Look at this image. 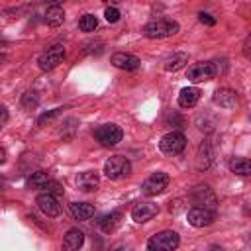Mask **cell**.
Instances as JSON below:
<instances>
[{
    "mask_svg": "<svg viewBox=\"0 0 251 251\" xmlns=\"http://www.w3.org/2000/svg\"><path fill=\"white\" fill-rule=\"evenodd\" d=\"M178 31V24L173 20H153L143 27V35L149 39H163L169 35H175Z\"/></svg>",
    "mask_w": 251,
    "mask_h": 251,
    "instance_id": "1",
    "label": "cell"
},
{
    "mask_svg": "<svg viewBox=\"0 0 251 251\" xmlns=\"http://www.w3.org/2000/svg\"><path fill=\"white\" fill-rule=\"evenodd\" d=\"M178 243H180L178 233L173 231V229H165V231L155 233V235L147 241V247H149L151 251H173V249L178 247Z\"/></svg>",
    "mask_w": 251,
    "mask_h": 251,
    "instance_id": "2",
    "label": "cell"
},
{
    "mask_svg": "<svg viewBox=\"0 0 251 251\" xmlns=\"http://www.w3.org/2000/svg\"><path fill=\"white\" fill-rule=\"evenodd\" d=\"M94 137H96V141L102 147H114V145H118L122 141L124 131L116 124H104V126H100V127L94 129Z\"/></svg>",
    "mask_w": 251,
    "mask_h": 251,
    "instance_id": "3",
    "label": "cell"
},
{
    "mask_svg": "<svg viewBox=\"0 0 251 251\" xmlns=\"http://www.w3.org/2000/svg\"><path fill=\"white\" fill-rule=\"evenodd\" d=\"M131 173V163L122 157V155H116V157H110L106 163H104V175L112 180H118V178H124Z\"/></svg>",
    "mask_w": 251,
    "mask_h": 251,
    "instance_id": "4",
    "label": "cell"
},
{
    "mask_svg": "<svg viewBox=\"0 0 251 251\" xmlns=\"http://www.w3.org/2000/svg\"><path fill=\"white\" fill-rule=\"evenodd\" d=\"M184 147H186V137L182 131H169L159 141V149L167 155H178L184 151Z\"/></svg>",
    "mask_w": 251,
    "mask_h": 251,
    "instance_id": "5",
    "label": "cell"
},
{
    "mask_svg": "<svg viewBox=\"0 0 251 251\" xmlns=\"http://www.w3.org/2000/svg\"><path fill=\"white\" fill-rule=\"evenodd\" d=\"M63 59H65V47H63L61 43H57V45H51L47 51H43V53L39 55L37 65H39L41 71H51V69H55L59 63H63Z\"/></svg>",
    "mask_w": 251,
    "mask_h": 251,
    "instance_id": "6",
    "label": "cell"
},
{
    "mask_svg": "<svg viewBox=\"0 0 251 251\" xmlns=\"http://www.w3.org/2000/svg\"><path fill=\"white\" fill-rule=\"evenodd\" d=\"M216 73H218V69H216L214 63L202 61V63H194L192 67H188V71H186V78H188L190 82H204V80L214 78Z\"/></svg>",
    "mask_w": 251,
    "mask_h": 251,
    "instance_id": "7",
    "label": "cell"
},
{
    "mask_svg": "<svg viewBox=\"0 0 251 251\" xmlns=\"http://www.w3.org/2000/svg\"><path fill=\"white\" fill-rule=\"evenodd\" d=\"M167 186H169V175L157 171V173H153L151 176H147V178L143 180L141 192L147 194V196H157V194H161Z\"/></svg>",
    "mask_w": 251,
    "mask_h": 251,
    "instance_id": "8",
    "label": "cell"
},
{
    "mask_svg": "<svg viewBox=\"0 0 251 251\" xmlns=\"http://www.w3.org/2000/svg\"><path fill=\"white\" fill-rule=\"evenodd\" d=\"M186 220H188V224H190V226H194V227H206V226L214 224L216 214H214V210H210V208L194 206V208H190V210H188Z\"/></svg>",
    "mask_w": 251,
    "mask_h": 251,
    "instance_id": "9",
    "label": "cell"
},
{
    "mask_svg": "<svg viewBox=\"0 0 251 251\" xmlns=\"http://www.w3.org/2000/svg\"><path fill=\"white\" fill-rule=\"evenodd\" d=\"M35 202H37L39 210H41L45 216H49V218H55V216L61 214V204H59V200L55 198V194H51V192L39 194Z\"/></svg>",
    "mask_w": 251,
    "mask_h": 251,
    "instance_id": "10",
    "label": "cell"
},
{
    "mask_svg": "<svg viewBox=\"0 0 251 251\" xmlns=\"http://www.w3.org/2000/svg\"><path fill=\"white\" fill-rule=\"evenodd\" d=\"M157 212H159L157 204H153V202H139V204L133 206L131 218H133V222H137V224H145V222L153 220V218L157 216Z\"/></svg>",
    "mask_w": 251,
    "mask_h": 251,
    "instance_id": "11",
    "label": "cell"
},
{
    "mask_svg": "<svg viewBox=\"0 0 251 251\" xmlns=\"http://www.w3.org/2000/svg\"><path fill=\"white\" fill-rule=\"evenodd\" d=\"M110 61L116 69H122V71H135L141 65V61L131 53H114Z\"/></svg>",
    "mask_w": 251,
    "mask_h": 251,
    "instance_id": "12",
    "label": "cell"
},
{
    "mask_svg": "<svg viewBox=\"0 0 251 251\" xmlns=\"http://www.w3.org/2000/svg\"><path fill=\"white\" fill-rule=\"evenodd\" d=\"M214 102L220 106V108H226V110H231L237 106V94L235 90L231 88H218L214 92Z\"/></svg>",
    "mask_w": 251,
    "mask_h": 251,
    "instance_id": "13",
    "label": "cell"
},
{
    "mask_svg": "<svg viewBox=\"0 0 251 251\" xmlns=\"http://www.w3.org/2000/svg\"><path fill=\"white\" fill-rule=\"evenodd\" d=\"M192 200L204 208H210V210L216 208V196L208 186H196L192 190Z\"/></svg>",
    "mask_w": 251,
    "mask_h": 251,
    "instance_id": "14",
    "label": "cell"
},
{
    "mask_svg": "<svg viewBox=\"0 0 251 251\" xmlns=\"http://www.w3.org/2000/svg\"><path fill=\"white\" fill-rule=\"evenodd\" d=\"M98 184H100V176L94 171H84V173H80L76 176V186L82 192H92V190L98 188Z\"/></svg>",
    "mask_w": 251,
    "mask_h": 251,
    "instance_id": "15",
    "label": "cell"
},
{
    "mask_svg": "<svg viewBox=\"0 0 251 251\" xmlns=\"http://www.w3.org/2000/svg\"><path fill=\"white\" fill-rule=\"evenodd\" d=\"M200 100V90L196 86H186L178 94V106L180 108H192Z\"/></svg>",
    "mask_w": 251,
    "mask_h": 251,
    "instance_id": "16",
    "label": "cell"
},
{
    "mask_svg": "<svg viewBox=\"0 0 251 251\" xmlns=\"http://www.w3.org/2000/svg\"><path fill=\"white\" fill-rule=\"evenodd\" d=\"M71 214H73L75 220L84 222V220H88V218L94 216V206L88 204V202H73L71 204Z\"/></svg>",
    "mask_w": 251,
    "mask_h": 251,
    "instance_id": "17",
    "label": "cell"
},
{
    "mask_svg": "<svg viewBox=\"0 0 251 251\" xmlns=\"http://www.w3.org/2000/svg\"><path fill=\"white\" fill-rule=\"evenodd\" d=\"M120 220H122V214H120V212H108V214L100 216V220H98V227H100L104 233H112V231L118 227Z\"/></svg>",
    "mask_w": 251,
    "mask_h": 251,
    "instance_id": "18",
    "label": "cell"
},
{
    "mask_svg": "<svg viewBox=\"0 0 251 251\" xmlns=\"http://www.w3.org/2000/svg\"><path fill=\"white\" fill-rule=\"evenodd\" d=\"M229 171L237 176H251V159L245 157H233L229 161Z\"/></svg>",
    "mask_w": 251,
    "mask_h": 251,
    "instance_id": "19",
    "label": "cell"
},
{
    "mask_svg": "<svg viewBox=\"0 0 251 251\" xmlns=\"http://www.w3.org/2000/svg\"><path fill=\"white\" fill-rule=\"evenodd\" d=\"M82 243H84V233L80 229H76V227L69 229L65 233V237H63V247L65 249H78Z\"/></svg>",
    "mask_w": 251,
    "mask_h": 251,
    "instance_id": "20",
    "label": "cell"
},
{
    "mask_svg": "<svg viewBox=\"0 0 251 251\" xmlns=\"http://www.w3.org/2000/svg\"><path fill=\"white\" fill-rule=\"evenodd\" d=\"M63 22H65V12H63V8L57 6V4L49 6L47 12H45V24L51 25V27H59Z\"/></svg>",
    "mask_w": 251,
    "mask_h": 251,
    "instance_id": "21",
    "label": "cell"
},
{
    "mask_svg": "<svg viewBox=\"0 0 251 251\" xmlns=\"http://www.w3.org/2000/svg\"><path fill=\"white\" fill-rule=\"evenodd\" d=\"M186 63H188V55H186V53H173V55L165 61V71L175 73V71L182 69Z\"/></svg>",
    "mask_w": 251,
    "mask_h": 251,
    "instance_id": "22",
    "label": "cell"
},
{
    "mask_svg": "<svg viewBox=\"0 0 251 251\" xmlns=\"http://www.w3.org/2000/svg\"><path fill=\"white\" fill-rule=\"evenodd\" d=\"M47 182H49V175H47L45 171H35V173H31V175L27 176V180H25L27 188H45Z\"/></svg>",
    "mask_w": 251,
    "mask_h": 251,
    "instance_id": "23",
    "label": "cell"
},
{
    "mask_svg": "<svg viewBox=\"0 0 251 251\" xmlns=\"http://www.w3.org/2000/svg\"><path fill=\"white\" fill-rule=\"evenodd\" d=\"M78 27H80V31H86V33L94 31V29L98 27V20H96V16H92V14H84V16L78 20Z\"/></svg>",
    "mask_w": 251,
    "mask_h": 251,
    "instance_id": "24",
    "label": "cell"
},
{
    "mask_svg": "<svg viewBox=\"0 0 251 251\" xmlns=\"http://www.w3.org/2000/svg\"><path fill=\"white\" fill-rule=\"evenodd\" d=\"M104 18H106V22L116 24V22L120 20V10H118L116 6H108V8L104 10Z\"/></svg>",
    "mask_w": 251,
    "mask_h": 251,
    "instance_id": "25",
    "label": "cell"
},
{
    "mask_svg": "<svg viewBox=\"0 0 251 251\" xmlns=\"http://www.w3.org/2000/svg\"><path fill=\"white\" fill-rule=\"evenodd\" d=\"M22 106L24 108H33V106H37V94L35 92H25L24 94V98H22Z\"/></svg>",
    "mask_w": 251,
    "mask_h": 251,
    "instance_id": "26",
    "label": "cell"
},
{
    "mask_svg": "<svg viewBox=\"0 0 251 251\" xmlns=\"http://www.w3.org/2000/svg\"><path fill=\"white\" fill-rule=\"evenodd\" d=\"M61 110H63V108H55V110H51V112L43 114V116L37 120V124H39V126H45V124H49V122H51L55 116H59V114H61Z\"/></svg>",
    "mask_w": 251,
    "mask_h": 251,
    "instance_id": "27",
    "label": "cell"
},
{
    "mask_svg": "<svg viewBox=\"0 0 251 251\" xmlns=\"http://www.w3.org/2000/svg\"><path fill=\"white\" fill-rule=\"evenodd\" d=\"M45 188H47V192H51V194H63V186H61L59 182H55V180H49V182L45 184Z\"/></svg>",
    "mask_w": 251,
    "mask_h": 251,
    "instance_id": "28",
    "label": "cell"
},
{
    "mask_svg": "<svg viewBox=\"0 0 251 251\" xmlns=\"http://www.w3.org/2000/svg\"><path fill=\"white\" fill-rule=\"evenodd\" d=\"M198 20H200V24H204V25H214V24H216V18H212V16L206 14V12H200V14H198Z\"/></svg>",
    "mask_w": 251,
    "mask_h": 251,
    "instance_id": "29",
    "label": "cell"
},
{
    "mask_svg": "<svg viewBox=\"0 0 251 251\" xmlns=\"http://www.w3.org/2000/svg\"><path fill=\"white\" fill-rule=\"evenodd\" d=\"M243 55L247 57V59H251V37L245 41V45H243Z\"/></svg>",
    "mask_w": 251,
    "mask_h": 251,
    "instance_id": "30",
    "label": "cell"
},
{
    "mask_svg": "<svg viewBox=\"0 0 251 251\" xmlns=\"http://www.w3.org/2000/svg\"><path fill=\"white\" fill-rule=\"evenodd\" d=\"M0 110H2V126H4L8 122V110H6V106H2Z\"/></svg>",
    "mask_w": 251,
    "mask_h": 251,
    "instance_id": "31",
    "label": "cell"
}]
</instances>
